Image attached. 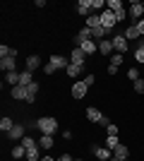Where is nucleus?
<instances>
[{"mask_svg": "<svg viewBox=\"0 0 144 161\" xmlns=\"http://www.w3.org/2000/svg\"><path fill=\"white\" fill-rule=\"evenodd\" d=\"M24 128H27V125H22V123H14V128L7 132V137H10L12 142H22V140H24Z\"/></svg>", "mask_w": 144, "mask_h": 161, "instance_id": "obj_5", "label": "nucleus"}, {"mask_svg": "<svg viewBox=\"0 0 144 161\" xmlns=\"http://www.w3.org/2000/svg\"><path fill=\"white\" fill-rule=\"evenodd\" d=\"M130 14L139 22V19H142V14H144V5H142V3H132V5H130Z\"/></svg>", "mask_w": 144, "mask_h": 161, "instance_id": "obj_16", "label": "nucleus"}, {"mask_svg": "<svg viewBox=\"0 0 144 161\" xmlns=\"http://www.w3.org/2000/svg\"><path fill=\"white\" fill-rule=\"evenodd\" d=\"M77 12L84 14V17H89L91 14V0H79V3H77Z\"/></svg>", "mask_w": 144, "mask_h": 161, "instance_id": "obj_13", "label": "nucleus"}, {"mask_svg": "<svg viewBox=\"0 0 144 161\" xmlns=\"http://www.w3.org/2000/svg\"><path fill=\"white\" fill-rule=\"evenodd\" d=\"M41 161H55V159H53V156H43Z\"/></svg>", "mask_w": 144, "mask_h": 161, "instance_id": "obj_42", "label": "nucleus"}, {"mask_svg": "<svg viewBox=\"0 0 144 161\" xmlns=\"http://www.w3.org/2000/svg\"><path fill=\"white\" fill-rule=\"evenodd\" d=\"M139 48H144V36H142V39H139Z\"/></svg>", "mask_w": 144, "mask_h": 161, "instance_id": "obj_43", "label": "nucleus"}, {"mask_svg": "<svg viewBox=\"0 0 144 161\" xmlns=\"http://www.w3.org/2000/svg\"><path fill=\"white\" fill-rule=\"evenodd\" d=\"M79 161H82V159H79Z\"/></svg>", "mask_w": 144, "mask_h": 161, "instance_id": "obj_45", "label": "nucleus"}, {"mask_svg": "<svg viewBox=\"0 0 144 161\" xmlns=\"http://www.w3.org/2000/svg\"><path fill=\"white\" fill-rule=\"evenodd\" d=\"M31 82H34V75L29 72V70H24V72H19V84H22V87H29Z\"/></svg>", "mask_w": 144, "mask_h": 161, "instance_id": "obj_22", "label": "nucleus"}, {"mask_svg": "<svg viewBox=\"0 0 144 161\" xmlns=\"http://www.w3.org/2000/svg\"><path fill=\"white\" fill-rule=\"evenodd\" d=\"M87 92H89V84H87L84 80L72 84V96H75V99H84V96H87Z\"/></svg>", "mask_w": 144, "mask_h": 161, "instance_id": "obj_4", "label": "nucleus"}, {"mask_svg": "<svg viewBox=\"0 0 144 161\" xmlns=\"http://www.w3.org/2000/svg\"><path fill=\"white\" fill-rule=\"evenodd\" d=\"M19 144H22L24 149H34V147H39V142H36V140H31L29 135H24V140H22Z\"/></svg>", "mask_w": 144, "mask_h": 161, "instance_id": "obj_26", "label": "nucleus"}, {"mask_svg": "<svg viewBox=\"0 0 144 161\" xmlns=\"http://www.w3.org/2000/svg\"><path fill=\"white\" fill-rule=\"evenodd\" d=\"M7 84H19V72H7Z\"/></svg>", "mask_w": 144, "mask_h": 161, "instance_id": "obj_31", "label": "nucleus"}, {"mask_svg": "<svg viewBox=\"0 0 144 161\" xmlns=\"http://www.w3.org/2000/svg\"><path fill=\"white\" fill-rule=\"evenodd\" d=\"M89 39H91V29H89V27H84L82 31L77 34V43H82V41H89Z\"/></svg>", "mask_w": 144, "mask_h": 161, "instance_id": "obj_27", "label": "nucleus"}, {"mask_svg": "<svg viewBox=\"0 0 144 161\" xmlns=\"http://www.w3.org/2000/svg\"><path fill=\"white\" fill-rule=\"evenodd\" d=\"M123 36H125V39H142V34H139L137 24H135V27H127V31H125Z\"/></svg>", "mask_w": 144, "mask_h": 161, "instance_id": "obj_24", "label": "nucleus"}, {"mask_svg": "<svg viewBox=\"0 0 144 161\" xmlns=\"http://www.w3.org/2000/svg\"><path fill=\"white\" fill-rule=\"evenodd\" d=\"M79 48H82L87 55H91V53H96V51H99V43H96L94 39H89V41H82V43H79Z\"/></svg>", "mask_w": 144, "mask_h": 161, "instance_id": "obj_9", "label": "nucleus"}, {"mask_svg": "<svg viewBox=\"0 0 144 161\" xmlns=\"http://www.w3.org/2000/svg\"><path fill=\"white\" fill-rule=\"evenodd\" d=\"M0 67H3L5 72H14V67H17V58H14V55H7V58H0Z\"/></svg>", "mask_w": 144, "mask_h": 161, "instance_id": "obj_7", "label": "nucleus"}, {"mask_svg": "<svg viewBox=\"0 0 144 161\" xmlns=\"http://www.w3.org/2000/svg\"><path fill=\"white\" fill-rule=\"evenodd\" d=\"M55 142H53V135H41V140H39V147L41 149H51Z\"/></svg>", "mask_w": 144, "mask_h": 161, "instance_id": "obj_23", "label": "nucleus"}, {"mask_svg": "<svg viewBox=\"0 0 144 161\" xmlns=\"http://www.w3.org/2000/svg\"><path fill=\"white\" fill-rule=\"evenodd\" d=\"M84 82H87V84L91 87V84H94V75H87V77H84Z\"/></svg>", "mask_w": 144, "mask_h": 161, "instance_id": "obj_40", "label": "nucleus"}, {"mask_svg": "<svg viewBox=\"0 0 144 161\" xmlns=\"http://www.w3.org/2000/svg\"><path fill=\"white\" fill-rule=\"evenodd\" d=\"M91 10H106V3H103V0H91Z\"/></svg>", "mask_w": 144, "mask_h": 161, "instance_id": "obj_33", "label": "nucleus"}, {"mask_svg": "<svg viewBox=\"0 0 144 161\" xmlns=\"http://www.w3.org/2000/svg\"><path fill=\"white\" fill-rule=\"evenodd\" d=\"M27 96H29V92H27V87H22V84H17V87H12V99H17V101H27Z\"/></svg>", "mask_w": 144, "mask_h": 161, "instance_id": "obj_11", "label": "nucleus"}, {"mask_svg": "<svg viewBox=\"0 0 144 161\" xmlns=\"http://www.w3.org/2000/svg\"><path fill=\"white\" fill-rule=\"evenodd\" d=\"M127 154H130V149L125 147V144H118V147L113 149V156H115V159H120V161L127 159Z\"/></svg>", "mask_w": 144, "mask_h": 161, "instance_id": "obj_19", "label": "nucleus"}, {"mask_svg": "<svg viewBox=\"0 0 144 161\" xmlns=\"http://www.w3.org/2000/svg\"><path fill=\"white\" fill-rule=\"evenodd\" d=\"M10 154H12V159H22V156H27V149L22 147V144H17V147H12Z\"/></svg>", "mask_w": 144, "mask_h": 161, "instance_id": "obj_28", "label": "nucleus"}, {"mask_svg": "<svg viewBox=\"0 0 144 161\" xmlns=\"http://www.w3.org/2000/svg\"><path fill=\"white\" fill-rule=\"evenodd\" d=\"M99 51H101V55H108L110 51H113V41H108V39L99 41Z\"/></svg>", "mask_w": 144, "mask_h": 161, "instance_id": "obj_21", "label": "nucleus"}, {"mask_svg": "<svg viewBox=\"0 0 144 161\" xmlns=\"http://www.w3.org/2000/svg\"><path fill=\"white\" fill-rule=\"evenodd\" d=\"M39 65H41V58H39V55H29V58H27V67H24V70L34 72V70H36Z\"/></svg>", "mask_w": 144, "mask_h": 161, "instance_id": "obj_18", "label": "nucleus"}, {"mask_svg": "<svg viewBox=\"0 0 144 161\" xmlns=\"http://www.w3.org/2000/svg\"><path fill=\"white\" fill-rule=\"evenodd\" d=\"M127 77H130L132 82H137V80H139V75H137V67H130V70H127Z\"/></svg>", "mask_w": 144, "mask_h": 161, "instance_id": "obj_35", "label": "nucleus"}, {"mask_svg": "<svg viewBox=\"0 0 144 161\" xmlns=\"http://www.w3.org/2000/svg\"><path fill=\"white\" fill-rule=\"evenodd\" d=\"M12 128H14V123L10 120V118H3V120H0V130H3V132H10Z\"/></svg>", "mask_w": 144, "mask_h": 161, "instance_id": "obj_30", "label": "nucleus"}, {"mask_svg": "<svg viewBox=\"0 0 144 161\" xmlns=\"http://www.w3.org/2000/svg\"><path fill=\"white\" fill-rule=\"evenodd\" d=\"M106 130H108V135H118V125H115V123H110Z\"/></svg>", "mask_w": 144, "mask_h": 161, "instance_id": "obj_38", "label": "nucleus"}, {"mask_svg": "<svg viewBox=\"0 0 144 161\" xmlns=\"http://www.w3.org/2000/svg\"><path fill=\"white\" fill-rule=\"evenodd\" d=\"M27 161H41V147H34V149H27Z\"/></svg>", "mask_w": 144, "mask_h": 161, "instance_id": "obj_20", "label": "nucleus"}, {"mask_svg": "<svg viewBox=\"0 0 144 161\" xmlns=\"http://www.w3.org/2000/svg\"><path fill=\"white\" fill-rule=\"evenodd\" d=\"M108 65H113V67H118V65H123V53H115L113 58H110V63Z\"/></svg>", "mask_w": 144, "mask_h": 161, "instance_id": "obj_32", "label": "nucleus"}, {"mask_svg": "<svg viewBox=\"0 0 144 161\" xmlns=\"http://www.w3.org/2000/svg\"><path fill=\"white\" fill-rule=\"evenodd\" d=\"M87 118H89L91 123H101V120H103V113L99 111V108L89 106V108H87Z\"/></svg>", "mask_w": 144, "mask_h": 161, "instance_id": "obj_10", "label": "nucleus"}, {"mask_svg": "<svg viewBox=\"0 0 144 161\" xmlns=\"http://www.w3.org/2000/svg\"><path fill=\"white\" fill-rule=\"evenodd\" d=\"M27 92H29V96H27V103H34L36 101V94H39V82H31V84H29L27 87Z\"/></svg>", "mask_w": 144, "mask_h": 161, "instance_id": "obj_15", "label": "nucleus"}, {"mask_svg": "<svg viewBox=\"0 0 144 161\" xmlns=\"http://www.w3.org/2000/svg\"><path fill=\"white\" fill-rule=\"evenodd\" d=\"M135 60H137L139 65H144V48H137V51H135Z\"/></svg>", "mask_w": 144, "mask_h": 161, "instance_id": "obj_34", "label": "nucleus"}, {"mask_svg": "<svg viewBox=\"0 0 144 161\" xmlns=\"http://www.w3.org/2000/svg\"><path fill=\"white\" fill-rule=\"evenodd\" d=\"M101 24L106 29H108V31H113V29H115V24H118V19H115V14L110 12L108 7H106V10H103L101 12Z\"/></svg>", "mask_w": 144, "mask_h": 161, "instance_id": "obj_3", "label": "nucleus"}, {"mask_svg": "<svg viewBox=\"0 0 144 161\" xmlns=\"http://www.w3.org/2000/svg\"><path fill=\"white\" fill-rule=\"evenodd\" d=\"M82 67H84V65H77V63H70V65H67V75H70V77H77V75L82 72Z\"/></svg>", "mask_w": 144, "mask_h": 161, "instance_id": "obj_29", "label": "nucleus"}, {"mask_svg": "<svg viewBox=\"0 0 144 161\" xmlns=\"http://www.w3.org/2000/svg\"><path fill=\"white\" fill-rule=\"evenodd\" d=\"M55 72V67L51 65V63H48V65H43V75H53Z\"/></svg>", "mask_w": 144, "mask_h": 161, "instance_id": "obj_37", "label": "nucleus"}, {"mask_svg": "<svg viewBox=\"0 0 144 161\" xmlns=\"http://www.w3.org/2000/svg\"><path fill=\"white\" fill-rule=\"evenodd\" d=\"M123 161H127V159H123Z\"/></svg>", "mask_w": 144, "mask_h": 161, "instance_id": "obj_44", "label": "nucleus"}, {"mask_svg": "<svg viewBox=\"0 0 144 161\" xmlns=\"http://www.w3.org/2000/svg\"><path fill=\"white\" fill-rule=\"evenodd\" d=\"M135 92H137V94H144V82H142V80L135 82Z\"/></svg>", "mask_w": 144, "mask_h": 161, "instance_id": "obj_36", "label": "nucleus"}, {"mask_svg": "<svg viewBox=\"0 0 144 161\" xmlns=\"http://www.w3.org/2000/svg\"><path fill=\"white\" fill-rule=\"evenodd\" d=\"M106 7H108V10H110L113 14H115L118 24H120V22H123L125 17H127V12L123 10V3H120V0H108V3H106Z\"/></svg>", "mask_w": 144, "mask_h": 161, "instance_id": "obj_2", "label": "nucleus"}, {"mask_svg": "<svg viewBox=\"0 0 144 161\" xmlns=\"http://www.w3.org/2000/svg\"><path fill=\"white\" fill-rule=\"evenodd\" d=\"M137 29H139V34L144 36V19H139V22H137Z\"/></svg>", "mask_w": 144, "mask_h": 161, "instance_id": "obj_39", "label": "nucleus"}, {"mask_svg": "<svg viewBox=\"0 0 144 161\" xmlns=\"http://www.w3.org/2000/svg\"><path fill=\"white\" fill-rule=\"evenodd\" d=\"M94 154H96V159H101V161H110L113 159L110 149H106V147H94Z\"/></svg>", "mask_w": 144, "mask_h": 161, "instance_id": "obj_12", "label": "nucleus"}, {"mask_svg": "<svg viewBox=\"0 0 144 161\" xmlns=\"http://www.w3.org/2000/svg\"><path fill=\"white\" fill-rule=\"evenodd\" d=\"M39 130H41V135H53L55 130H58V120H55V118H51V115L39 118Z\"/></svg>", "mask_w": 144, "mask_h": 161, "instance_id": "obj_1", "label": "nucleus"}, {"mask_svg": "<svg viewBox=\"0 0 144 161\" xmlns=\"http://www.w3.org/2000/svg\"><path fill=\"white\" fill-rule=\"evenodd\" d=\"M48 63H51V65H53L55 70H60V67L70 65V63H67V58H65V55H51V60H48Z\"/></svg>", "mask_w": 144, "mask_h": 161, "instance_id": "obj_14", "label": "nucleus"}, {"mask_svg": "<svg viewBox=\"0 0 144 161\" xmlns=\"http://www.w3.org/2000/svg\"><path fill=\"white\" fill-rule=\"evenodd\" d=\"M84 60H87V53H84L79 46L72 48V53H70V63H77V65H84Z\"/></svg>", "mask_w": 144, "mask_h": 161, "instance_id": "obj_6", "label": "nucleus"}, {"mask_svg": "<svg viewBox=\"0 0 144 161\" xmlns=\"http://www.w3.org/2000/svg\"><path fill=\"white\" fill-rule=\"evenodd\" d=\"M87 27H89V29H99V27H103V24H101V14H94V12H91L89 17H87Z\"/></svg>", "mask_w": 144, "mask_h": 161, "instance_id": "obj_17", "label": "nucleus"}, {"mask_svg": "<svg viewBox=\"0 0 144 161\" xmlns=\"http://www.w3.org/2000/svg\"><path fill=\"white\" fill-rule=\"evenodd\" d=\"M113 48H115L118 53H125V51H127V39H125V36H120V34H118V36H113Z\"/></svg>", "mask_w": 144, "mask_h": 161, "instance_id": "obj_8", "label": "nucleus"}, {"mask_svg": "<svg viewBox=\"0 0 144 161\" xmlns=\"http://www.w3.org/2000/svg\"><path fill=\"white\" fill-rule=\"evenodd\" d=\"M118 144H120L118 135H108V137H106V149H110V152H113V149H115Z\"/></svg>", "mask_w": 144, "mask_h": 161, "instance_id": "obj_25", "label": "nucleus"}, {"mask_svg": "<svg viewBox=\"0 0 144 161\" xmlns=\"http://www.w3.org/2000/svg\"><path fill=\"white\" fill-rule=\"evenodd\" d=\"M58 161H75V159H72V156H70V154H62V156H60V159H58Z\"/></svg>", "mask_w": 144, "mask_h": 161, "instance_id": "obj_41", "label": "nucleus"}]
</instances>
